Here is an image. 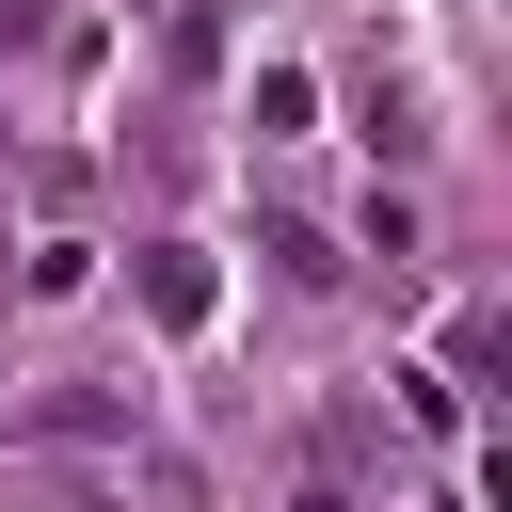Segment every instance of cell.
I'll list each match as a JSON object with an SVG mask.
<instances>
[{
	"label": "cell",
	"instance_id": "cell-1",
	"mask_svg": "<svg viewBox=\"0 0 512 512\" xmlns=\"http://www.w3.org/2000/svg\"><path fill=\"white\" fill-rule=\"evenodd\" d=\"M80 272H96V240H80V224H48V240H32V304H80Z\"/></svg>",
	"mask_w": 512,
	"mask_h": 512
},
{
	"label": "cell",
	"instance_id": "cell-2",
	"mask_svg": "<svg viewBox=\"0 0 512 512\" xmlns=\"http://www.w3.org/2000/svg\"><path fill=\"white\" fill-rule=\"evenodd\" d=\"M304 112H320V80H304V64H272V80H256V128H272V144H304Z\"/></svg>",
	"mask_w": 512,
	"mask_h": 512
},
{
	"label": "cell",
	"instance_id": "cell-3",
	"mask_svg": "<svg viewBox=\"0 0 512 512\" xmlns=\"http://www.w3.org/2000/svg\"><path fill=\"white\" fill-rule=\"evenodd\" d=\"M144 304L160 320H208V256H144Z\"/></svg>",
	"mask_w": 512,
	"mask_h": 512
}]
</instances>
